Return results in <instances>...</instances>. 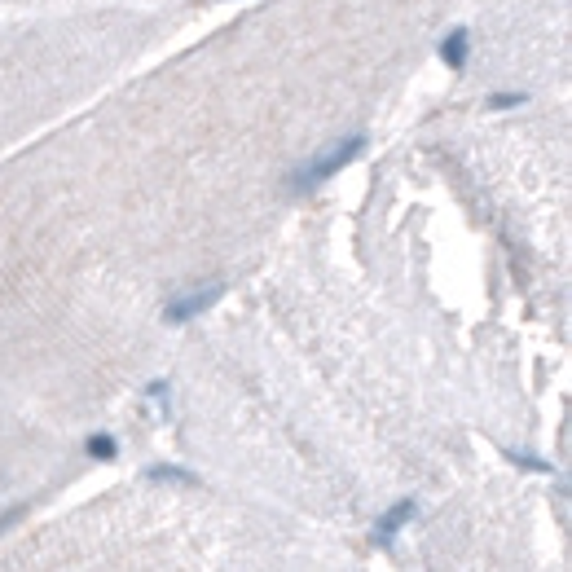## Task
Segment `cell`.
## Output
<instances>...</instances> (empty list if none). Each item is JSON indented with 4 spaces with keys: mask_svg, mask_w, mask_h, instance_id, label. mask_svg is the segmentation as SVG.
I'll return each instance as SVG.
<instances>
[{
    "mask_svg": "<svg viewBox=\"0 0 572 572\" xmlns=\"http://www.w3.org/2000/svg\"><path fill=\"white\" fill-rule=\"evenodd\" d=\"M361 150H366V137H348V141H335V146H326L322 154L308 163V168H299L291 185H296V190H313V185H322L326 176H335L352 159V154H361Z\"/></svg>",
    "mask_w": 572,
    "mask_h": 572,
    "instance_id": "1",
    "label": "cell"
},
{
    "mask_svg": "<svg viewBox=\"0 0 572 572\" xmlns=\"http://www.w3.org/2000/svg\"><path fill=\"white\" fill-rule=\"evenodd\" d=\"M410 515H414V502H397V506H392V511L379 520V528H374V542H379V546H388V542H392V533H397V528L410 520Z\"/></svg>",
    "mask_w": 572,
    "mask_h": 572,
    "instance_id": "3",
    "label": "cell"
},
{
    "mask_svg": "<svg viewBox=\"0 0 572 572\" xmlns=\"http://www.w3.org/2000/svg\"><path fill=\"white\" fill-rule=\"evenodd\" d=\"M224 296L221 282H207V286H199V291H185V296H176L168 308H163V317L168 322H190V317H199L207 304H216V299Z\"/></svg>",
    "mask_w": 572,
    "mask_h": 572,
    "instance_id": "2",
    "label": "cell"
},
{
    "mask_svg": "<svg viewBox=\"0 0 572 572\" xmlns=\"http://www.w3.org/2000/svg\"><path fill=\"white\" fill-rule=\"evenodd\" d=\"M88 453H98V458H115V441H110V436H93V441H88Z\"/></svg>",
    "mask_w": 572,
    "mask_h": 572,
    "instance_id": "5",
    "label": "cell"
},
{
    "mask_svg": "<svg viewBox=\"0 0 572 572\" xmlns=\"http://www.w3.org/2000/svg\"><path fill=\"white\" fill-rule=\"evenodd\" d=\"M441 57H445L449 67H463V62H467V31H463V26L449 31L445 40H441Z\"/></svg>",
    "mask_w": 572,
    "mask_h": 572,
    "instance_id": "4",
    "label": "cell"
}]
</instances>
